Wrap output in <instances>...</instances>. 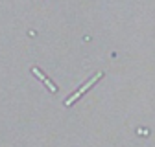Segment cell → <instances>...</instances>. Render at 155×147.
Returning <instances> with one entry per match:
<instances>
[{"instance_id": "cell-1", "label": "cell", "mask_w": 155, "mask_h": 147, "mask_svg": "<svg viewBox=\"0 0 155 147\" xmlns=\"http://www.w3.org/2000/svg\"><path fill=\"white\" fill-rule=\"evenodd\" d=\"M100 76H102V74L98 72V74H96V76H94V77H92V79L89 81V83H85V85H83V86H81L80 90H78V92H76V94H74V96H70V98H68V99L65 101V105H72V103H74V99H78V98H80V96L83 94V92H85V90H87L89 86H92V85H94L96 81H98V77H100Z\"/></svg>"}, {"instance_id": "cell-2", "label": "cell", "mask_w": 155, "mask_h": 147, "mask_svg": "<svg viewBox=\"0 0 155 147\" xmlns=\"http://www.w3.org/2000/svg\"><path fill=\"white\" fill-rule=\"evenodd\" d=\"M33 74H35V76H37V77H41V79H43V81H45V83L48 85V88H50L52 92H55V86H54V85H52V83H50V81H48V79H46V77H45V76H43V74H41V72H39V70H37V68H33Z\"/></svg>"}]
</instances>
